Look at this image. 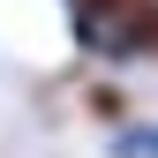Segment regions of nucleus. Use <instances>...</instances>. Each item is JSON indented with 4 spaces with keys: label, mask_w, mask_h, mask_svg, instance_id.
<instances>
[{
    "label": "nucleus",
    "mask_w": 158,
    "mask_h": 158,
    "mask_svg": "<svg viewBox=\"0 0 158 158\" xmlns=\"http://www.w3.org/2000/svg\"><path fill=\"white\" fill-rule=\"evenodd\" d=\"M135 8H143V0H68V15H75V38H83V45H98V38L121 23V15H135Z\"/></svg>",
    "instance_id": "f257e3e1"
},
{
    "label": "nucleus",
    "mask_w": 158,
    "mask_h": 158,
    "mask_svg": "<svg viewBox=\"0 0 158 158\" xmlns=\"http://www.w3.org/2000/svg\"><path fill=\"white\" fill-rule=\"evenodd\" d=\"M90 113H98V121H121V113H128V98H121V90H98V98H90Z\"/></svg>",
    "instance_id": "f03ea898"
}]
</instances>
